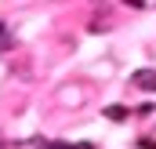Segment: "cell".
<instances>
[{"label": "cell", "mask_w": 156, "mask_h": 149, "mask_svg": "<svg viewBox=\"0 0 156 149\" xmlns=\"http://www.w3.org/2000/svg\"><path fill=\"white\" fill-rule=\"evenodd\" d=\"M131 84L138 91H156V69H134L131 73Z\"/></svg>", "instance_id": "obj_1"}, {"label": "cell", "mask_w": 156, "mask_h": 149, "mask_svg": "<svg viewBox=\"0 0 156 149\" xmlns=\"http://www.w3.org/2000/svg\"><path fill=\"white\" fill-rule=\"evenodd\" d=\"M83 98H87V95H83V87H66V91L58 95V102H62V106H83Z\"/></svg>", "instance_id": "obj_2"}, {"label": "cell", "mask_w": 156, "mask_h": 149, "mask_svg": "<svg viewBox=\"0 0 156 149\" xmlns=\"http://www.w3.org/2000/svg\"><path fill=\"white\" fill-rule=\"evenodd\" d=\"M105 116H109V120H127V116H131V109H127V106H109V109H105Z\"/></svg>", "instance_id": "obj_3"}, {"label": "cell", "mask_w": 156, "mask_h": 149, "mask_svg": "<svg viewBox=\"0 0 156 149\" xmlns=\"http://www.w3.org/2000/svg\"><path fill=\"white\" fill-rule=\"evenodd\" d=\"M123 4H127L131 11H142V7H145V0H123Z\"/></svg>", "instance_id": "obj_4"}, {"label": "cell", "mask_w": 156, "mask_h": 149, "mask_svg": "<svg viewBox=\"0 0 156 149\" xmlns=\"http://www.w3.org/2000/svg\"><path fill=\"white\" fill-rule=\"evenodd\" d=\"M69 149H94V142H73Z\"/></svg>", "instance_id": "obj_5"}, {"label": "cell", "mask_w": 156, "mask_h": 149, "mask_svg": "<svg viewBox=\"0 0 156 149\" xmlns=\"http://www.w3.org/2000/svg\"><path fill=\"white\" fill-rule=\"evenodd\" d=\"M138 146H142V149H156V142H153V138H142Z\"/></svg>", "instance_id": "obj_6"}, {"label": "cell", "mask_w": 156, "mask_h": 149, "mask_svg": "<svg viewBox=\"0 0 156 149\" xmlns=\"http://www.w3.org/2000/svg\"><path fill=\"white\" fill-rule=\"evenodd\" d=\"M0 40H4V22H0Z\"/></svg>", "instance_id": "obj_7"}]
</instances>
